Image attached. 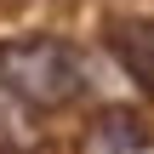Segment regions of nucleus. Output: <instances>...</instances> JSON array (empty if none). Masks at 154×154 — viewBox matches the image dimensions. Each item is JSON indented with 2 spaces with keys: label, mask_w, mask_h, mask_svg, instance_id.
Segmentation results:
<instances>
[{
  "label": "nucleus",
  "mask_w": 154,
  "mask_h": 154,
  "mask_svg": "<svg viewBox=\"0 0 154 154\" xmlns=\"http://www.w3.org/2000/svg\"><path fill=\"white\" fill-rule=\"evenodd\" d=\"M0 74L17 97L40 103V109H57L80 91V63L69 46L57 40H23V46H6L0 51Z\"/></svg>",
  "instance_id": "1"
},
{
  "label": "nucleus",
  "mask_w": 154,
  "mask_h": 154,
  "mask_svg": "<svg viewBox=\"0 0 154 154\" xmlns=\"http://www.w3.org/2000/svg\"><path fill=\"white\" fill-rule=\"evenodd\" d=\"M114 46H120V63H126L143 86H154V23H143V29H120Z\"/></svg>",
  "instance_id": "2"
},
{
  "label": "nucleus",
  "mask_w": 154,
  "mask_h": 154,
  "mask_svg": "<svg viewBox=\"0 0 154 154\" xmlns=\"http://www.w3.org/2000/svg\"><path fill=\"white\" fill-rule=\"evenodd\" d=\"M109 126H114V131H103V143H109V149H143V131H126V126H137V120L109 114Z\"/></svg>",
  "instance_id": "3"
}]
</instances>
